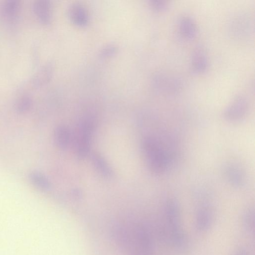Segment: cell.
Listing matches in <instances>:
<instances>
[{
    "label": "cell",
    "instance_id": "16",
    "mask_svg": "<svg viewBox=\"0 0 255 255\" xmlns=\"http://www.w3.org/2000/svg\"><path fill=\"white\" fill-rule=\"evenodd\" d=\"M52 71L53 66L51 64L44 65L33 77V84L35 86H39L46 83L50 79Z\"/></svg>",
    "mask_w": 255,
    "mask_h": 255
},
{
    "label": "cell",
    "instance_id": "1",
    "mask_svg": "<svg viewBox=\"0 0 255 255\" xmlns=\"http://www.w3.org/2000/svg\"><path fill=\"white\" fill-rule=\"evenodd\" d=\"M141 148L149 169L156 174H162L170 169L178 156L176 141L162 129L159 134L144 137Z\"/></svg>",
    "mask_w": 255,
    "mask_h": 255
},
{
    "label": "cell",
    "instance_id": "17",
    "mask_svg": "<svg viewBox=\"0 0 255 255\" xmlns=\"http://www.w3.org/2000/svg\"><path fill=\"white\" fill-rule=\"evenodd\" d=\"M92 161L98 171L104 176L109 177L112 175V171L109 164L100 154L93 153Z\"/></svg>",
    "mask_w": 255,
    "mask_h": 255
},
{
    "label": "cell",
    "instance_id": "21",
    "mask_svg": "<svg viewBox=\"0 0 255 255\" xmlns=\"http://www.w3.org/2000/svg\"><path fill=\"white\" fill-rule=\"evenodd\" d=\"M117 47L114 45H109L102 49L100 55L102 57H109L117 52Z\"/></svg>",
    "mask_w": 255,
    "mask_h": 255
},
{
    "label": "cell",
    "instance_id": "5",
    "mask_svg": "<svg viewBox=\"0 0 255 255\" xmlns=\"http://www.w3.org/2000/svg\"><path fill=\"white\" fill-rule=\"evenodd\" d=\"M249 110L247 99L243 95L236 97L225 109L223 117L229 122H238L244 118Z\"/></svg>",
    "mask_w": 255,
    "mask_h": 255
},
{
    "label": "cell",
    "instance_id": "11",
    "mask_svg": "<svg viewBox=\"0 0 255 255\" xmlns=\"http://www.w3.org/2000/svg\"><path fill=\"white\" fill-rule=\"evenodd\" d=\"M34 12L44 24H49L52 20V6L50 2L45 0L35 1L33 4Z\"/></svg>",
    "mask_w": 255,
    "mask_h": 255
},
{
    "label": "cell",
    "instance_id": "14",
    "mask_svg": "<svg viewBox=\"0 0 255 255\" xmlns=\"http://www.w3.org/2000/svg\"><path fill=\"white\" fill-rule=\"evenodd\" d=\"M20 8L19 3L15 0L6 1L1 6L2 15L7 19L14 20L19 12Z\"/></svg>",
    "mask_w": 255,
    "mask_h": 255
},
{
    "label": "cell",
    "instance_id": "8",
    "mask_svg": "<svg viewBox=\"0 0 255 255\" xmlns=\"http://www.w3.org/2000/svg\"><path fill=\"white\" fill-rule=\"evenodd\" d=\"M231 22V34L238 39L244 38L251 32V22L249 16L245 13L235 16Z\"/></svg>",
    "mask_w": 255,
    "mask_h": 255
},
{
    "label": "cell",
    "instance_id": "15",
    "mask_svg": "<svg viewBox=\"0 0 255 255\" xmlns=\"http://www.w3.org/2000/svg\"><path fill=\"white\" fill-rule=\"evenodd\" d=\"M242 224L244 230L247 233H254L255 210L253 207H249L244 211L242 216Z\"/></svg>",
    "mask_w": 255,
    "mask_h": 255
},
{
    "label": "cell",
    "instance_id": "20",
    "mask_svg": "<svg viewBox=\"0 0 255 255\" xmlns=\"http://www.w3.org/2000/svg\"><path fill=\"white\" fill-rule=\"evenodd\" d=\"M149 5L153 10L157 12L164 11L169 6L168 2L165 0H150Z\"/></svg>",
    "mask_w": 255,
    "mask_h": 255
},
{
    "label": "cell",
    "instance_id": "6",
    "mask_svg": "<svg viewBox=\"0 0 255 255\" xmlns=\"http://www.w3.org/2000/svg\"><path fill=\"white\" fill-rule=\"evenodd\" d=\"M93 124L90 120L84 121L81 125L77 141V154L80 159L86 157L89 151Z\"/></svg>",
    "mask_w": 255,
    "mask_h": 255
},
{
    "label": "cell",
    "instance_id": "18",
    "mask_svg": "<svg viewBox=\"0 0 255 255\" xmlns=\"http://www.w3.org/2000/svg\"><path fill=\"white\" fill-rule=\"evenodd\" d=\"M31 181L38 187L43 189H48L50 187V183L48 179L42 174L33 173L31 174Z\"/></svg>",
    "mask_w": 255,
    "mask_h": 255
},
{
    "label": "cell",
    "instance_id": "2",
    "mask_svg": "<svg viewBox=\"0 0 255 255\" xmlns=\"http://www.w3.org/2000/svg\"><path fill=\"white\" fill-rule=\"evenodd\" d=\"M164 216L167 240L177 251H185L189 246V241L183 227L180 208L176 200L170 198L166 201Z\"/></svg>",
    "mask_w": 255,
    "mask_h": 255
},
{
    "label": "cell",
    "instance_id": "10",
    "mask_svg": "<svg viewBox=\"0 0 255 255\" xmlns=\"http://www.w3.org/2000/svg\"><path fill=\"white\" fill-rule=\"evenodd\" d=\"M177 28L179 35L184 39H193L197 33V27L194 20L189 16L183 15L177 21Z\"/></svg>",
    "mask_w": 255,
    "mask_h": 255
},
{
    "label": "cell",
    "instance_id": "22",
    "mask_svg": "<svg viewBox=\"0 0 255 255\" xmlns=\"http://www.w3.org/2000/svg\"><path fill=\"white\" fill-rule=\"evenodd\" d=\"M233 255H250V253L247 248L243 247L237 249Z\"/></svg>",
    "mask_w": 255,
    "mask_h": 255
},
{
    "label": "cell",
    "instance_id": "4",
    "mask_svg": "<svg viewBox=\"0 0 255 255\" xmlns=\"http://www.w3.org/2000/svg\"><path fill=\"white\" fill-rule=\"evenodd\" d=\"M208 197L199 198L200 203L195 213V227L201 233L209 231L214 220V209Z\"/></svg>",
    "mask_w": 255,
    "mask_h": 255
},
{
    "label": "cell",
    "instance_id": "19",
    "mask_svg": "<svg viewBox=\"0 0 255 255\" xmlns=\"http://www.w3.org/2000/svg\"><path fill=\"white\" fill-rule=\"evenodd\" d=\"M31 104L30 98L28 96H23L17 101L16 108L19 112H24L30 108Z\"/></svg>",
    "mask_w": 255,
    "mask_h": 255
},
{
    "label": "cell",
    "instance_id": "3",
    "mask_svg": "<svg viewBox=\"0 0 255 255\" xmlns=\"http://www.w3.org/2000/svg\"><path fill=\"white\" fill-rule=\"evenodd\" d=\"M124 250L130 255H153L154 240L149 227L138 223L128 228Z\"/></svg>",
    "mask_w": 255,
    "mask_h": 255
},
{
    "label": "cell",
    "instance_id": "9",
    "mask_svg": "<svg viewBox=\"0 0 255 255\" xmlns=\"http://www.w3.org/2000/svg\"><path fill=\"white\" fill-rule=\"evenodd\" d=\"M208 58L205 49L198 46L193 50L190 57V67L196 74L205 72L208 66Z\"/></svg>",
    "mask_w": 255,
    "mask_h": 255
},
{
    "label": "cell",
    "instance_id": "7",
    "mask_svg": "<svg viewBox=\"0 0 255 255\" xmlns=\"http://www.w3.org/2000/svg\"><path fill=\"white\" fill-rule=\"evenodd\" d=\"M223 175L227 182L235 188H242L246 184L245 173L242 168L236 164H226L223 167Z\"/></svg>",
    "mask_w": 255,
    "mask_h": 255
},
{
    "label": "cell",
    "instance_id": "13",
    "mask_svg": "<svg viewBox=\"0 0 255 255\" xmlns=\"http://www.w3.org/2000/svg\"><path fill=\"white\" fill-rule=\"evenodd\" d=\"M69 129L65 126H59L56 128L54 133L55 141L56 145L61 149L67 147L70 141Z\"/></svg>",
    "mask_w": 255,
    "mask_h": 255
},
{
    "label": "cell",
    "instance_id": "12",
    "mask_svg": "<svg viewBox=\"0 0 255 255\" xmlns=\"http://www.w3.org/2000/svg\"><path fill=\"white\" fill-rule=\"evenodd\" d=\"M68 15L75 25L79 26L86 25L89 21V15L85 7L79 3L71 5L68 9Z\"/></svg>",
    "mask_w": 255,
    "mask_h": 255
}]
</instances>
